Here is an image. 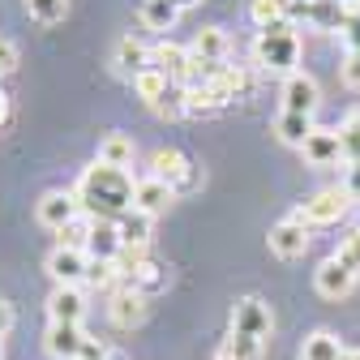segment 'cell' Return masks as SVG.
Returning a JSON list of instances; mask_svg holds the SVG:
<instances>
[{
    "label": "cell",
    "instance_id": "3",
    "mask_svg": "<svg viewBox=\"0 0 360 360\" xmlns=\"http://www.w3.org/2000/svg\"><path fill=\"white\" fill-rule=\"evenodd\" d=\"M150 176L167 180V185H172L176 193L198 189V167L189 163V155H180L176 146H159V150L150 155Z\"/></svg>",
    "mask_w": 360,
    "mask_h": 360
},
{
    "label": "cell",
    "instance_id": "30",
    "mask_svg": "<svg viewBox=\"0 0 360 360\" xmlns=\"http://www.w3.org/2000/svg\"><path fill=\"white\" fill-rule=\"evenodd\" d=\"M90 228H95V219L90 214H77L69 228H60L56 232V240H60V249H82L86 253V240H90Z\"/></svg>",
    "mask_w": 360,
    "mask_h": 360
},
{
    "label": "cell",
    "instance_id": "35",
    "mask_svg": "<svg viewBox=\"0 0 360 360\" xmlns=\"http://www.w3.org/2000/svg\"><path fill=\"white\" fill-rule=\"evenodd\" d=\"M343 39H347V52H360V5H347V26H343Z\"/></svg>",
    "mask_w": 360,
    "mask_h": 360
},
{
    "label": "cell",
    "instance_id": "26",
    "mask_svg": "<svg viewBox=\"0 0 360 360\" xmlns=\"http://www.w3.org/2000/svg\"><path fill=\"white\" fill-rule=\"evenodd\" d=\"M133 150H138V146H133V138H129V133H108V138L99 142V163H108V167H124L129 172V163H133Z\"/></svg>",
    "mask_w": 360,
    "mask_h": 360
},
{
    "label": "cell",
    "instance_id": "24",
    "mask_svg": "<svg viewBox=\"0 0 360 360\" xmlns=\"http://www.w3.org/2000/svg\"><path fill=\"white\" fill-rule=\"evenodd\" d=\"M133 90H138V99H142V103L159 108V103L172 95V90H176V82H172V77H163L159 69H146V73L133 77Z\"/></svg>",
    "mask_w": 360,
    "mask_h": 360
},
{
    "label": "cell",
    "instance_id": "37",
    "mask_svg": "<svg viewBox=\"0 0 360 360\" xmlns=\"http://www.w3.org/2000/svg\"><path fill=\"white\" fill-rule=\"evenodd\" d=\"M343 193L352 202H360V163H347V176H343Z\"/></svg>",
    "mask_w": 360,
    "mask_h": 360
},
{
    "label": "cell",
    "instance_id": "8",
    "mask_svg": "<svg viewBox=\"0 0 360 360\" xmlns=\"http://www.w3.org/2000/svg\"><path fill=\"white\" fill-rule=\"evenodd\" d=\"M322 103V90L304 69H296L288 82H283V112H296V116H313Z\"/></svg>",
    "mask_w": 360,
    "mask_h": 360
},
{
    "label": "cell",
    "instance_id": "20",
    "mask_svg": "<svg viewBox=\"0 0 360 360\" xmlns=\"http://www.w3.org/2000/svg\"><path fill=\"white\" fill-rule=\"evenodd\" d=\"M300 18H309L318 30H339V34H343V26H347V5H343V0H313V5L300 9Z\"/></svg>",
    "mask_w": 360,
    "mask_h": 360
},
{
    "label": "cell",
    "instance_id": "14",
    "mask_svg": "<svg viewBox=\"0 0 360 360\" xmlns=\"http://www.w3.org/2000/svg\"><path fill=\"white\" fill-rule=\"evenodd\" d=\"M172 202H176V189L167 185V180H159V176H142L138 189H133V206L146 210V214H159V210H167Z\"/></svg>",
    "mask_w": 360,
    "mask_h": 360
},
{
    "label": "cell",
    "instance_id": "43",
    "mask_svg": "<svg viewBox=\"0 0 360 360\" xmlns=\"http://www.w3.org/2000/svg\"><path fill=\"white\" fill-rule=\"evenodd\" d=\"M343 5H360V0H343Z\"/></svg>",
    "mask_w": 360,
    "mask_h": 360
},
{
    "label": "cell",
    "instance_id": "10",
    "mask_svg": "<svg viewBox=\"0 0 360 360\" xmlns=\"http://www.w3.org/2000/svg\"><path fill=\"white\" fill-rule=\"evenodd\" d=\"M108 318H112V326H120V330L142 326V318H146V296H142L138 288H116L112 300H108Z\"/></svg>",
    "mask_w": 360,
    "mask_h": 360
},
{
    "label": "cell",
    "instance_id": "4",
    "mask_svg": "<svg viewBox=\"0 0 360 360\" xmlns=\"http://www.w3.org/2000/svg\"><path fill=\"white\" fill-rule=\"evenodd\" d=\"M347 206H352V198H347L343 185H339V189H322V193H313L309 202H300L296 219L309 223V228H326V223H339V219L347 214Z\"/></svg>",
    "mask_w": 360,
    "mask_h": 360
},
{
    "label": "cell",
    "instance_id": "13",
    "mask_svg": "<svg viewBox=\"0 0 360 360\" xmlns=\"http://www.w3.org/2000/svg\"><path fill=\"white\" fill-rule=\"evenodd\" d=\"M352 283H356V275H352V270H343L335 257H326L318 270H313V288H318V296H326V300L347 296V292H352Z\"/></svg>",
    "mask_w": 360,
    "mask_h": 360
},
{
    "label": "cell",
    "instance_id": "19",
    "mask_svg": "<svg viewBox=\"0 0 360 360\" xmlns=\"http://www.w3.org/2000/svg\"><path fill=\"white\" fill-rule=\"evenodd\" d=\"M116 69L124 73V77H138V73H146L150 69V48H146V43H138V39H133V34H124L120 43H116Z\"/></svg>",
    "mask_w": 360,
    "mask_h": 360
},
{
    "label": "cell",
    "instance_id": "44",
    "mask_svg": "<svg viewBox=\"0 0 360 360\" xmlns=\"http://www.w3.org/2000/svg\"><path fill=\"white\" fill-rule=\"evenodd\" d=\"M0 343H5V339H0Z\"/></svg>",
    "mask_w": 360,
    "mask_h": 360
},
{
    "label": "cell",
    "instance_id": "7",
    "mask_svg": "<svg viewBox=\"0 0 360 360\" xmlns=\"http://www.w3.org/2000/svg\"><path fill=\"white\" fill-rule=\"evenodd\" d=\"M77 214H82V206H77V198L65 193V189H48V193L39 198V206H34V219L43 223V228H52V232L69 228Z\"/></svg>",
    "mask_w": 360,
    "mask_h": 360
},
{
    "label": "cell",
    "instance_id": "38",
    "mask_svg": "<svg viewBox=\"0 0 360 360\" xmlns=\"http://www.w3.org/2000/svg\"><path fill=\"white\" fill-rule=\"evenodd\" d=\"M9 326H13V304H9V300H0V339L9 335Z\"/></svg>",
    "mask_w": 360,
    "mask_h": 360
},
{
    "label": "cell",
    "instance_id": "32",
    "mask_svg": "<svg viewBox=\"0 0 360 360\" xmlns=\"http://www.w3.org/2000/svg\"><path fill=\"white\" fill-rule=\"evenodd\" d=\"M335 262H339L343 270H352V275H360V228H356V232H347V236L339 240Z\"/></svg>",
    "mask_w": 360,
    "mask_h": 360
},
{
    "label": "cell",
    "instance_id": "39",
    "mask_svg": "<svg viewBox=\"0 0 360 360\" xmlns=\"http://www.w3.org/2000/svg\"><path fill=\"white\" fill-rule=\"evenodd\" d=\"M9 120V99H5V90H0V124Z\"/></svg>",
    "mask_w": 360,
    "mask_h": 360
},
{
    "label": "cell",
    "instance_id": "16",
    "mask_svg": "<svg viewBox=\"0 0 360 360\" xmlns=\"http://www.w3.org/2000/svg\"><path fill=\"white\" fill-rule=\"evenodd\" d=\"M150 69H159L163 77H172L180 86V77H185V69H189V48H180V43L163 39L159 48H150Z\"/></svg>",
    "mask_w": 360,
    "mask_h": 360
},
{
    "label": "cell",
    "instance_id": "42",
    "mask_svg": "<svg viewBox=\"0 0 360 360\" xmlns=\"http://www.w3.org/2000/svg\"><path fill=\"white\" fill-rule=\"evenodd\" d=\"M296 5H300V9H304V5H313V0H296Z\"/></svg>",
    "mask_w": 360,
    "mask_h": 360
},
{
    "label": "cell",
    "instance_id": "23",
    "mask_svg": "<svg viewBox=\"0 0 360 360\" xmlns=\"http://www.w3.org/2000/svg\"><path fill=\"white\" fill-rule=\"evenodd\" d=\"M313 129H318V124H313V116H296V112H279V116H275V138H279L283 146H296V150H300Z\"/></svg>",
    "mask_w": 360,
    "mask_h": 360
},
{
    "label": "cell",
    "instance_id": "5",
    "mask_svg": "<svg viewBox=\"0 0 360 360\" xmlns=\"http://www.w3.org/2000/svg\"><path fill=\"white\" fill-rule=\"evenodd\" d=\"M232 330L236 335H253V339H270V330H275V313H270V304L262 300V296H245V300H236V309H232Z\"/></svg>",
    "mask_w": 360,
    "mask_h": 360
},
{
    "label": "cell",
    "instance_id": "25",
    "mask_svg": "<svg viewBox=\"0 0 360 360\" xmlns=\"http://www.w3.org/2000/svg\"><path fill=\"white\" fill-rule=\"evenodd\" d=\"M198 60H210V65H223V56H228V34H223L219 26H202L193 48H189Z\"/></svg>",
    "mask_w": 360,
    "mask_h": 360
},
{
    "label": "cell",
    "instance_id": "41",
    "mask_svg": "<svg viewBox=\"0 0 360 360\" xmlns=\"http://www.w3.org/2000/svg\"><path fill=\"white\" fill-rule=\"evenodd\" d=\"M347 360H360V352H347Z\"/></svg>",
    "mask_w": 360,
    "mask_h": 360
},
{
    "label": "cell",
    "instance_id": "27",
    "mask_svg": "<svg viewBox=\"0 0 360 360\" xmlns=\"http://www.w3.org/2000/svg\"><path fill=\"white\" fill-rule=\"evenodd\" d=\"M262 352H266V343L262 339H253V335H228L219 343V352H214V360H262Z\"/></svg>",
    "mask_w": 360,
    "mask_h": 360
},
{
    "label": "cell",
    "instance_id": "12",
    "mask_svg": "<svg viewBox=\"0 0 360 360\" xmlns=\"http://www.w3.org/2000/svg\"><path fill=\"white\" fill-rule=\"evenodd\" d=\"M300 155H304V163H313V167H330V163H339V159H343L339 129H313L309 138H304V146H300Z\"/></svg>",
    "mask_w": 360,
    "mask_h": 360
},
{
    "label": "cell",
    "instance_id": "1",
    "mask_svg": "<svg viewBox=\"0 0 360 360\" xmlns=\"http://www.w3.org/2000/svg\"><path fill=\"white\" fill-rule=\"evenodd\" d=\"M133 189H138V180H133L124 167H108V163L95 159V163L82 172L73 198H77L82 214L103 219V223H116L120 214L133 210Z\"/></svg>",
    "mask_w": 360,
    "mask_h": 360
},
{
    "label": "cell",
    "instance_id": "28",
    "mask_svg": "<svg viewBox=\"0 0 360 360\" xmlns=\"http://www.w3.org/2000/svg\"><path fill=\"white\" fill-rule=\"evenodd\" d=\"M138 18H142L146 30H172L176 18H180V9L172 5V0H142V5H138Z\"/></svg>",
    "mask_w": 360,
    "mask_h": 360
},
{
    "label": "cell",
    "instance_id": "17",
    "mask_svg": "<svg viewBox=\"0 0 360 360\" xmlns=\"http://www.w3.org/2000/svg\"><path fill=\"white\" fill-rule=\"evenodd\" d=\"M48 318L52 322L82 326V318H86V296H82V288H56L52 300H48Z\"/></svg>",
    "mask_w": 360,
    "mask_h": 360
},
{
    "label": "cell",
    "instance_id": "33",
    "mask_svg": "<svg viewBox=\"0 0 360 360\" xmlns=\"http://www.w3.org/2000/svg\"><path fill=\"white\" fill-rule=\"evenodd\" d=\"M86 283H90V288H112V283H120V266H116V262H95V257H90Z\"/></svg>",
    "mask_w": 360,
    "mask_h": 360
},
{
    "label": "cell",
    "instance_id": "40",
    "mask_svg": "<svg viewBox=\"0 0 360 360\" xmlns=\"http://www.w3.org/2000/svg\"><path fill=\"white\" fill-rule=\"evenodd\" d=\"M172 5H176L180 13H185V9H193V5H202V0H172Z\"/></svg>",
    "mask_w": 360,
    "mask_h": 360
},
{
    "label": "cell",
    "instance_id": "21",
    "mask_svg": "<svg viewBox=\"0 0 360 360\" xmlns=\"http://www.w3.org/2000/svg\"><path fill=\"white\" fill-rule=\"evenodd\" d=\"M300 360H347V347L339 335L330 330H313L304 343H300Z\"/></svg>",
    "mask_w": 360,
    "mask_h": 360
},
{
    "label": "cell",
    "instance_id": "15",
    "mask_svg": "<svg viewBox=\"0 0 360 360\" xmlns=\"http://www.w3.org/2000/svg\"><path fill=\"white\" fill-rule=\"evenodd\" d=\"M116 232H120L124 249H146V245H150V232H155V214H146V210L133 206L129 214L116 219Z\"/></svg>",
    "mask_w": 360,
    "mask_h": 360
},
{
    "label": "cell",
    "instance_id": "22",
    "mask_svg": "<svg viewBox=\"0 0 360 360\" xmlns=\"http://www.w3.org/2000/svg\"><path fill=\"white\" fill-rule=\"evenodd\" d=\"M292 13H300L296 0H249V18L257 30L275 26V22H292Z\"/></svg>",
    "mask_w": 360,
    "mask_h": 360
},
{
    "label": "cell",
    "instance_id": "29",
    "mask_svg": "<svg viewBox=\"0 0 360 360\" xmlns=\"http://www.w3.org/2000/svg\"><path fill=\"white\" fill-rule=\"evenodd\" d=\"M339 146H343V163H360V112H347L339 124Z\"/></svg>",
    "mask_w": 360,
    "mask_h": 360
},
{
    "label": "cell",
    "instance_id": "11",
    "mask_svg": "<svg viewBox=\"0 0 360 360\" xmlns=\"http://www.w3.org/2000/svg\"><path fill=\"white\" fill-rule=\"evenodd\" d=\"M86 330L73 326V322H52L48 335H43V347H48L56 360H82V347H86Z\"/></svg>",
    "mask_w": 360,
    "mask_h": 360
},
{
    "label": "cell",
    "instance_id": "9",
    "mask_svg": "<svg viewBox=\"0 0 360 360\" xmlns=\"http://www.w3.org/2000/svg\"><path fill=\"white\" fill-rule=\"evenodd\" d=\"M86 270H90V262H86V253L82 249H52L48 253V275L56 279V288H82L86 283Z\"/></svg>",
    "mask_w": 360,
    "mask_h": 360
},
{
    "label": "cell",
    "instance_id": "18",
    "mask_svg": "<svg viewBox=\"0 0 360 360\" xmlns=\"http://www.w3.org/2000/svg\"><path fill=\"white\" fill-rule=\"evenodd\" d=\"M120 249H124V240H120V232H116V223L95 219V228H90V240H86V253L95 257V262H116Z\"/></svg>",
    "mask_w": 360,
    "mask_h": 360
},
{
    "label": "cell",
    "instance_id": "34",
    "mask_svg": "<svg viewBox=\"0 0 360 360\" xmlns=\"http://www.w3.org/2000/svg\"><path fill=\"white\" fill-rule=\"evenodd\" d=\"M339 77H343V86H347V90H360V52H347V56H343Z\"/></svg>",
    "mask_w": 360,
    "mask_h": 360
},
{
    "label": "cell",
    "instance_id": "2",
    "mask_svg": "<svg viewBox=\"0 0 360 360\" xmlns=\"http://www.w3.org/2000/svg\"><path fill=\"white\" fill-rule=\"evenodd\" d=\"M253 56H257V65L262 69H270V73H296V65H300V34H296V26L292 22H275V26H266L262 34H257V43H253Z\"/></svg>",
    "mask_w": 360,
    "mask_h": 360
},
{
    "label": "cell",
    "instance_id": "36",
    "mask_svg": "<svg viewBox=\"0 0 360 360\" xmlns=\"http://www.w3.org/2000/svg\"><path fill=\"white\" fill-rule=\"evenodd\" d=\"M13 69H18V48H13V39L0 34V77L13 73Z\"/></svg>",
    "mask_w": 360,
    "mask_h": 360
},
{
    "label": "cell",
    "instance_id": "31",
    "mask_svg": "<svg viewBox=\"0 0 360 360\" xmlns=\"http://www.w3.org/2000/svg\"><path fill=\"white\" fill-rule=\"evenodd\" d=\"M26 9H30V18L39 26H56L69 13V0H26Z\"/></svg>",
    "mask_w": 360,
    "mask_h": 360
},
{
    "label": "cell",
    "instance_id": "6",
    "mask_svg": "<svg viewBox=\"0 0 360 360\" xmlns=\"http://www.w3.org/2000/svg\"><path fill=\"white\" fill-rule=\"evenodd\" d=\"M266 245H270V253H275V257H283V262H292V257H304V249H309V223H300L296 214L279 219L275 228H270Z\"/></svg>",
    "mask_w": 360,
    "mask_h": 360
}]
</instances>
